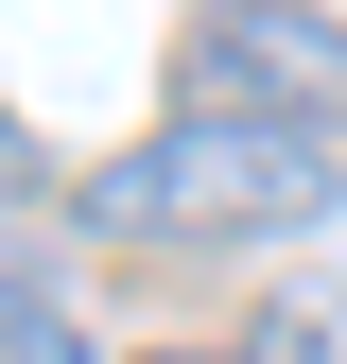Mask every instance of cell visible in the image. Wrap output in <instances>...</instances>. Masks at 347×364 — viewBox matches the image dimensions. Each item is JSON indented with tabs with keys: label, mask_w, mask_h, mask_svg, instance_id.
<instances>
[{
	"label": "cell",
	"mask_w": 347,
	"mask_h": 364,
	"mask_svg": "<svg viewBox=\"0 0 347 364\" xmlns=\"http://www.w3.org/2000/svg\"><path fill=\"white\" fill-rule=\"evenodd\" d=\"M347 208V173H330V122H156L139 156H105L87 173V225H139V243H243V225H313Z\"/></svg>",
	"instance_id": "cell-1"
},
{
	"label": "cell",
	"mask_w": 347,
	"mask_h": 364,
	"mask_svg": "<svg viewBox=\"0 0 347 364\" xmlns=\"http://www.w3.org/2000/svg\"><path fill=\"white\" fill-rule=\"evenodd\" d=\"M191 105L174 122H330L347 105V35L295 18V0H226V18H191Z\"/></svg>",
	"instance_id": "cell-2"
},
{
	"label": "cell",
	"mask_w": 347,
	"mask_h": 364,
	"mask_svg": "<svg viewBox=\"0 0 347 364\" xmlns=\"http://www.w3.org/2000/svg\"><path fill=\"white\" fill-rule=\"evenodd\" d=\"M0 364H87V330H70L53 295H18V278H0Z\"/></svg>",
	"instance_id": "cell-3"
},
{
	"label": "cell",
	"mask_w": 347,
	"mask_h": 364,
	"mask_svg": "<svg viewBox=\"0 0 347 364\" xmlns=\"http://www.w3.org/2000/svg\"><path fill=\"white\" fill-rule=\"evenodd\" d=\"M243 347H260V364H330V312H260Z\"/></svg>",
	"instance_id": "cell-4"
},
{
	"label": "cell",
	"mask_w": 347,
	"mask_h": 364,
	"mask_svg": "<svg viewBox=\"0 0 347 364\" xmlns=\"http://www.w3.org/2000/svg\"><path fill=\"white\" fill-rule=\"evenodd\" d=\"M18 173H35V139H18V122H0V191H18Z\"/></svg>",
	"instance_id": "cell-5"
},
{
	"label": "cell",
	"mask_w": 347,
	"mask_h": 364,
	"mask_svg": "<svg viewBox=\"0 0 347 364\" xmlns=\"http://www.w3.org/2000/svg\"><path fill=\"white\" fill-rule=\"evenodd\" d=\"M156 364H174V347H156Z\"/></svg>",
	"instance_id": "cell-6"
}]
</instances>
